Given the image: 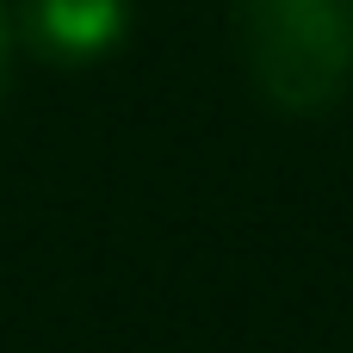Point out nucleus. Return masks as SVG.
Returning a JSON list of instances; mask_svg holds the SVG:
<instances>
[{"label": "nucleus", "mask_w": 353, "mask_h": 353, "mask_svg": "<svg viewBox=\"0 0 353 353\" xmlns=\"http://www.w3.org/2000/svg\"><path fill=\"white\" fill-rule=\"evenodd\" d=\"M230 31L273 112H329L353 87V0H236Z\"/></svg>", "instance_id": "f257e3e1"}, {"label": "nucleus", "mask_w": 353, "mask_h": 353, "mask_svg": "<svg viewBox=\"0 0 353 353\" xmlns=\"http://www.w3.org/2000/svg\"><path fill=\"white\" fill-rule=\"evenodd\" d=\"M130 31V0H19V37L56 68L105 62Z\"/></svg>", "instance_id": "f03ea898"}, {"label": "nucleus", "mask_w": 353, "mask_h": 353, "mask_svg": "<svg viewBox=\"0 0 353 353\" xmlns=\"http://www.w3.org/2000/svg\"><path fill=\"white\" fill-rule=\"evenodd\" d=\"M6 56H12V25H6V12H0V87H6Z\"/></svg>", "instance_id": "7ed1b4c3"}]
</instances>
